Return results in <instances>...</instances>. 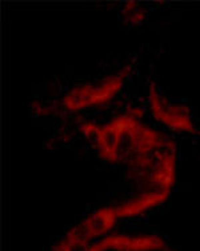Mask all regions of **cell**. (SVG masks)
<instances>
[{
    "mask_svg": "<svg viewBox=\"0 0 200 251\" xmlns=\"http://www.w3.org/2000/svg\"><path fill=\"white\" fill-rule=\"evenodd\" d=\"M131 68V64H128L127 67L122 68L119 73L103 77L99 82L88 83V84H82L78 87H73L60 100L59 110L73 112L84 110L88 107L100 106V104L107 103L122 88L123 82L128 76Z\"/></svg>",
    "mask_w": 200,
    "mask_h": 251,
    "instance_id": "cell-1",
    "label": "cell"
},
{
    "mask_svg": "<svg viewBox=\"0 0 200 251\" xmlns=\"http://www.w3.org/2000/svg\"><path fill=\"white\" fill-rule=\"evenodd\" d=\"M131 10L128 8V5L124 8V16L128 22H131L133 25H136L139 22H142L143 16H144V11L142 8H136V4L135 3H128Z\"/></svg>",
    "mask_w": 200,
    "mask_h": 251,
    "instance_id": "cell-3",
    "label": "cell"
},
{
    "mask_svg": "<svg viewBox=\"0 0 200 251\" xmlns=\"http://www.w3.org/2000/svg\"><path fill=\"white\" fill-rule=\"evenodd\" d=\"M150 104L157 119H160L167 126H170L175 130L190 131V132L195 131L191 114L186 107L176 106L170 103L157 94L154 84H151L150 87Z\"/></svg>",
    "mask_w": 200,
    "mask_h": 251,
    "instance_id": "cell-2",
    "label": "cell"
}]
</instances>
